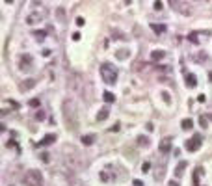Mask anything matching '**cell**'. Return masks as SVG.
Returning <instances> with one entry per match:
<instances>
[{
    "mask_svg": "<svg viewBox=\"0 0 212 186\" xmlns=\"http://www.w3.org/2000/svg\"><path fill=\"white\" fill-rule=\"evenodd\" d=\"M61 112H63V121L67 125L69 130H76L78 129V112H76V104L71 99H65L61 104Z\"/></svg>",
    "mask_w": 212,
    "mask_h": 186,
    "instance_id": "obj_1",
    "label": "cell"
},
{
    "mask_svg": "<svg viewBox=\"0 0 212 186\" xmlns=\"http://www.w3.org/2000/svg\"><path fill=\"white\" fill-rule=\"evenodd\" d=\"M47 7H43V6H35L30 9V13H28V17H26V24H30V26H34V24H37V22H41L43 19L47 17Z\"/></svg>",
    "mask_w": 212,
    "mask_h": 186,
    "instance_id": "obj_2",
    "label": "cell"
},
{
    "mask_svg": "<svg viewBox=\"0 0 212 186\" xmlns=\"http://www.w3.org/2000/svg\"><path fill=\"white\" fill-rule=\"evenodd\" d=\"M101 76H103V80L106 82V84H115V80H117V69L112 65V63H103L101 65Z\"/></svg>",
    "mask_w": 212,
    "mask_h": 186,
    "instance_id": "obj_3",
    "label": "cell"
},
{
    "mask_svg": "<svg viewBox=\"0 0 212 186\" xmlns=\"http://www.w3.org/2000/svg\"><path fill=\"white\" fill-rule=\"evenodd\" d=\"M169 2V6L173 7L177 13L184 15V17H190L192 13H194V9H192V6L188 2H184V0H167Z\"/></svg>",
    "mask_w": 212,
    "mask_h": 186,
    "instance_id": "obj_4",
    "label": "cell"
},
{
    "mask_svg": "<svg viewBox=\"0 0 212 186\" xmlns=\"http://www.w3.org/2000/svg\"><path fill=\"white\" fill-rule=\"evenodd\" d=\"M24 184L26 186H43V177L37 169H30L24 175Z\"/></svg>",
    "mask_w": 212,
    "mask_h": 186,
    "instance_id": "obj_5",
    "label": "cell"
},
{
    "mask_svg": "<svg viewBox=\"0 0 212 186\" xmlns=\"http://www.w3.org/2000/svg\"><path fill=\"white\" fill-rule=\"evenodd\" d=\"M32 65H34V62L28 54L21 56V62H19V71H21V73H28V71L32 69Z\"/></svg>",
    "mask_w": 212,
    "mask_h": 186,
    "instance_id": "obj_6",
    "label": "cell"
},
{
    "mask_svg": "<svg viewBox=\"0 0 212 186\" xmlns=\"http://www.w3.org/2000/svg\"><path fill=\"white\" fill-rule=\"evenodd\" d=\"M199 147H201V136H199V134H195L194 138H190V140L186 141V149H188L190 153L197 151Z\"/></svg>",
    "mask_w": 212,
    "mask_h": 186,
    "instance_id": "obj_7",
    "label": "cell"
},
{
    "mask_svg": "<svg viewBox=\"0 0 212 186\" xmlns=\"http://www.w3.org/2000/svg\"><path fill=\"white\" fill-rule=\"evenodd\" d=\"M158 149H160V153H164V155H166V153H169L171 151V140H162L160 141V145H158Z\"/></svg>",
    "mask_w": 212,
    "mask_h": 186,
    "instance_id": "obj_8",
    "label": "cell"
},
{
    "mask_svg": "<svg viewBox=\"0 0 212 186\" xmlns=\"http://www.w3.org/2000/svg\"><path fill=\"white\" fill-rule=\"evenodd\" d=\"M54 141H56V134H47V136L39 141V145H50V143H54Z\"/></svg>",
    "mask_w": 212,
    "mask_h": 186,
    "instance_id": "obj_9",
    "label": "cell"
},
{
    "mask_svg": "<svg viewBox=\"0 0 212 186\" xmlns=\"http://www.w3.org/2000/svg\"><path fill=\"white\" fill-rule=\"evenodd\" d=\"M164 56H166V52H164V50H153V52H151V60H153V62L164 60Z\"/></svg>",
    "mask_w": 212,
    "mask_h": 186,
    "instance_id": "obj_10",
    "label": "cell"
},
{
    "mask_svg": "<svg viewBox=\"0 0 212 186\" xmlns=\"http://www.w3.org/2000/svg\"><path fill=\"white\" fill-rule=\"evenodd\" d=\"M186 86H188V88H195V86H197V78H195V74H192V73L186 74Z\"/></svg>",
    "mask_w": 212,
    "mask_h": 186,
    "instance_id": "obj_11",
    "label": "cell"
},
{
    "mask_svg": "<svg viewBox=\"0 0 212 186\" xmlns=\"http://www.w3.org/2000/svg\"><path fill=\"white\" fill-rule=\"evenodd\" d=\"M34 86H35V82L32 80V78H30V80H24L21 86H19V88H21V91H28V89H32Z\"/></svg>",
    "mask_w": 212,
    "mask_h": 186,
    "instance_id": "obj_12",
    "label": "cell"
},
{
    "mask_svg": "<svg viewBox=\"0 0 212 186\" xmlns=\"http://www.w3.org/2000/svg\"><path fill=\"white\" fill-rule=\"evenodd\" d=\"M108 116H110V110H108V108H101V110H99V114H97V121H104V119H108Z\"/></svg>",
    "mask_w": 212,
    "mask_h": 186,
    "instance_id": "obj_13",
    "label": "cell"
},
{
    "mask_svg": "<svg viewBox=\"0 0 212 186\" xmlns=\"http://www.w3.org/2000/svg\"><path fill=\"white\" fill-rule=\"evenodd\" d=\"M101 181H104V183H112V181H113L112 173H110L108 169H103V171H101Z\"/></svg>",
    "mask_w": 212,
    "mask_h": 186,
    "instance_id": "obj_14",
    "label": "cell"
},
{
    "mask_svg": "<svg viewBox=\"0 0 212 186\" xmlns=\"http://www.w3.org/2000/svg\"><path fill=\"white\" fill-rule=\"evenodd\" d=\"M93 141H95V136H93V134H86V136H82V143H84V145H91Z\"/></svg>",
    "mask_w": 212,
    "mask_h": 186,
    "instance_id": "obj_15",
    "label": "cell"
},
{
    "mask_svg": "<svg viewBox=\"0 0 212 186\" xmlns=\"http://www.w3.org/2000/svg\"><path fill=\"white\" fill-rule=\"evenodd\" d=\"M56 17H58L60 22H65V9H63V7H58V9H56Z\"/></svg>",
    "mask_w": 212,
    "mask_h": 186,
    "instance_id": "obj_16",
    "label": "cell"
},
{
    "mask_svg": "<svg viewBox=\"0 0 212 186\" xmlns=\"http://www.w3.org/2000/svg\"><path fill=\"white\" fill-rule=\"evenodd\" d=\"M149 143H151V141H149L147 136H138V145H140V147H147Z\"/></svg>",
    "mask_w": 212,
    "mask_h": 186,
    "instance_id": "obj_17",
    "label": "cell"
},
{
    "mask_svg": "<svg viewBox=\"0 0 212 186\" xmlns=\"http://www.w3.org/2000/svg\"><path fill=\"white\" fill-rule=\"evenodd\" d=\"M186 166H188V164L182 160L179 166H177V169H175V175H177V177H179V175H182V169H186Z\"/></svg>",
    "mask_w": 212,
    "mask_h": 186,
    "instance_id": "obj_18",
    "label": "cell"
},
{
    "mask_svg": "<svg viewBox=\"0 0 212 186\" xmlns=\"http://www.w3.org/2000/svg\"><path fill=\"white\" fill-rule=\"evenodd\" d=\"M151 28L156 32V34H164V32H166V26L164 24H151Z\"/></svg>",
    "mask_w": 212,
    "mask_h": 186,
    "instance_id": "obj_19",
    "label": "cell"
},
{
    "mask_svg": "<svg viewBox=\"0 0 212 186\" xmlns=\"http://www.w3.org/2000/svg\"><path fill=\"white\" fill-rule=\"evenodd\" d=\"M34 37L37 39V41H41L43 37H47V32L45 30H37V32H34Z\"/></svg>",
    "mask_w": 212,
    "mask_h": 186,
    "instance_id": "obj_20",
    "label": "cell"
},
{
    "mask_svg": "<svg viewBox=\"0 0 212 186\" xmlns=\"http://www.w3.org/2000/svg\"><path fill=\"white\" fill-rule=\"evenodd\" d=\"M180 125H182V129H184V130H190L192 126H194V121H192V119H184Z\"/></svg>",
    "mask_w": 212,
    "mask_h": 186,
    "instance_id": "obj_21",
    "label": "cell"
},
{
    "mask_svg": "<svg viewBox=\"0 0 212 186\" xmlns=\"http://www.w3.org/2000/svg\"><path fill=\"white\" fill-rule=\"evenodd\" d=\"M115 56H117V60H125V58H128V50H117V54H115Z\"/></svg>",
    "mask_w": 212,
    "mask_h": 186,
    "instance_id": "obj_22",
    "label": "cell"
},
{
    "mask_svg": "<svg viewBox=\"0 0 212 186\" xmlns=\"http://www.w3.org/2000/svg\"><path fill=\"white\" fill-rule=\"evenodd\" d=\"M103 97H104V101H106V102H113V101H115V97H113V93H110V91H106V93L103 95Z\"/></svg>",
    "mask_w": 212,
    "mask_h": 186,
    "instance_id": "obj_23",
    "label": "cell"
},
{
    "mask_svg": "<svg viewBox=\"0 0 212 186\" xmlns=\"http://www.w3.org/2000/svg\"><path fill=\"white\" fill-rule=\"evenodd\" d=\"M197 35H199V34H197V32H192V34H190V35H188V39H190V41H192V43H199V39H197Z\"/></svg>",
    "mask_w": 212,
    "mask_h": 186,
    "instance_id": "obj_24",
    "label": "cell"
},
{
    "mask_svg": "<svg viewBox=\"0 0 212 186\" xmlns=\"http://www.w3.org/2000/svg\"><path fill=\"white\" fill-rule=\"evenodd\" d=\"M35 119H37V121H43V119H45V112H43V110H37V114H35Z\"/></svg>",
    "mask_w": 212,
    "mask_h": 186,
    "instance_id": "obj_25",
    "label": "cell"
},
{
    "mask_svg": "<svg viewBox=\"0 0 212 186\" xmlns=\"http://www.w3.org/2000/svg\"><path fill=\"white\" fill-rule=\"evenodd\" d=\"M149 169H151V164H149V162H143V166H141V171H143V173H149Z\"/></svg>",
    "mask_w": 212,
    "mask_h": 186,
    "instance_id": "obj_26",
    "label": "cell"
},
{
    "mask_svg": "<svg viewBox=\"0 0 212 186\" xmlns=\"http://www.w3.org/2000/svg\"><path fill=\"white\" fill-rule=\"evenodd\" d=\"M199 123H201V126H207V123H209V121H207V116H201V117H199Z\"/></svg>",
    "mask_w": 212,
    "mask_h": 186,
    "instance_id": "obj_27",
    "label": "cell"
},
{
    "mask_svg": "<svg viewBox=\"0 0 212 186\" xmlns=\"http://www.w3.org/2000/svg\"><path fill=\"white\" fill-rule=\"evenodd\" d=\"M155 9H156V11L162 9V2H160V0H156V2H155Z\"/></svg>",
    "mask_w": 212,
    "mask_h": 186,
    "instance_id": "obj_28",
    "label": "cell"
},
{
    "mask_svg": "<svg viewBox=\"0 0 212 186\" xmlns=\"http://www.w3.org/2000/svg\"><path fill=\"white\" fill-rule=\"evenodd\" d=\"M71 37H73V41H78V39H80V34H78V32H73Z\"/></svg>",
    "mask_w": 212,
    "mask_h": 186,
    "instance_id": "obj_29",
    "label": "cell"
},
{
    "mask_svg": "<svg viewBox=\"0 0 212 186\" xmlns=\"http://www.w3.org/2000/svg\"><path fill=\"white\" fill-rule=\"evenodd\" d=\"M76 24H78V26H84V24H86V21H84L82 17H78V19H76Z\"/></svg>",
    "mask_w": 212,
    "mask_h": 186,
    "instance_id": "obj_30",
    "label": "cell"
},
{
    "mask_svg": "<svg viewBox=\"0 0 212 186\" xmlns=\"http://www.w3.org/2000/svg\"><path fill=\"white\" fill-rule=\"evenodd\" d=\"M49 156H50V155H47V153H43V155H41V160H43V162H49Z\"/></svg>",
    "mask_w": 212,
    "mask_h": 186,
    "instance_id": "obj_31",
    "label": "cell"
},
{
    "mask_svg": "<svg viewBox=\"0 0 212 186\" xmlns=\"http://www.w3.org/2000/svg\"><path fill=\"white\" fill-rule=\"evenodd\" d=\"M162 97H164V101H166L167 104H169V102H171V101H169V95H167V93H162Z\"/></svg>",
    "mask_w": 212,
    "mask_h": 186,
    "instance_id": "obj_32",
    "label": "cell"
},
{
    "mask_svg": "<svg viewBox=\"0 0 212 186\" xmlns=\"http://www.w3.org/2000/svg\"><path fill=\"white\" fill-rule=\"evenodd\" d=\"M119 129H121V125H119V123H115V125L112 126V130H113V132H117V130H119Z\"/></svg>",
    "mask_w": 212,
    "mask_h": 186,
    "instance_id": "obj_33",
    "label": "cell"
},
{
    "mask_svg": "<svg viewBox=\"0 0 212 186\" xmlns=\"http://www.w3.org/2000/svg\"><path fill=\"white\" fill-rule=\"evenodd\" d=\"M41 54H43V56H50V50H49V49H45V50H43Z\"/></svg>",
    "mask_w": 212,
    "mask_h": 186,
    "instance_id": "obj_34",
    "label": "cell"
},
{
    "mask_svg": "<svg viewBox=\"0 0 212 186\" xmlns=\"http://www.w3.org/2000/svg\"><path fill=\"white\" fill-rule=\"evenodd\" d=\"M134 186H143V183H141V181H138V179H136V181H134Z\"/></svg>",
    "mask_w": 212,
    "mask_h": 186,
    "instance_id": "obj_35",
    "label": "cell"
},
{
    "mask_svg": "<svg viewBox=\"0 0 212 186\" xmlns=\"http://www.w3.org/2000/svg\"><path fill=\"white\" fill-rule=\"evenodd\" d=\"M169 186H179V184H177V181H169Z\"/></svg>",
    "mask_w": 212,
    "mask_h": 186,
    "instance_id": "obj_36",
    "label": "cell"
},
{
    "mask_svg": "<svg viewBox=\"0 0 212 186\" xmlns=\"http://www.w3.org/2000/svg\"><path fill=\"white\" fill-rule=\"evenodd\" d=\"M125 2H127V4H130V0H125Z\"/></svg>",
    "mask_w": 212,
    "mask_h": 186,
    "instance_id": "obj_37",
    "label": "cell"
},
{
    "mask_svg": "<svg viewBox=\"0 0 212 186\" xmlns=\"http://www.w3.org/2000/svg\"><path fill=\"white\" fill-rule=\"evenodd\" d=\"M6 2H11V0H6Z\"/></svg>",
    "mask_w": 212,
    "mask_h": 186,
    "instance_id": "obj_38",
    "label": "cell"
}]
</instances>
